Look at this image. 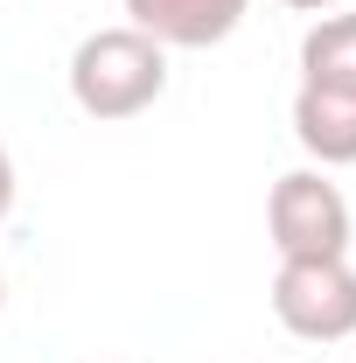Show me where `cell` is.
<instances>
[{
	"label": "cell",
	"instance_id": "obj_1",
	"mask_svg": "<svg viewBox=\"0 0 356 363\" xmlns=\"http://www.w3.org/2000/svg\"><path fill=\"white\" fill-rule=\"evenodd\" d=\"M168 91V49L140 28H91L70 49V98L84 119H140L154 98Z\"/></svg>",
	"mask_w": 356,
	"mask_h": 363
},
{
	"label": "cell",
	"instance_id": "obj_2",
	"mask_svg": "<svg viewBox=\"0 0 356 363\" xmlns=\"http://www.w3.org/2000/svg\"><path fill=\"white\" fill-rule=\"evenodd\" d=\"M266 238L279 259H350V196L328 182V168H287L266 196Z\"/></svg>",
	"mask_w": 356,
	"mask_h": 363
},
{
	"label": "cell",
	"instance_id": "obj_3",
	"mask_svg": "<svg viewBox=\"0 0 356 363\" xmlns=\"http://www.w3.org/2000/svg\"><path fill=\"white\" fill-rule=\"evenodd\" d=\"M272 321L294 342H350L356 335V266L350 259H279Z\"/></svg>",
	"mask_w": 356,
	"mask_h": 363
},
{
	"label": "cell",
	"instance_id": "obj_4",
	"mask_svg": "<svg viewBox=\"0 0 356 363\" xmlns=\"http://www.w3.org/2000/svg\"><path fill=\"white\" fill-rule=\"evenodd\" d=\"M126 28L154 35L161 49H217L245 28L252 0H119Z\"/></svg>",
	"mask_w": 356,
	"mask_h": 363
},
{
	"label": "cell",
	"instance_id": "obj_5",
	"mask_svg": "<svg viewBox=\"0 0 356 363\" xmlns=\"http://www.w3.org/2000/svg\"><path fill=\"white\" fill-rule=\"evenodd\" d=\"M294 140L308 154V168H356V98L350 91H294Z\"/></svg>",
	"mask_w": 356,
	"mask_h": 363
},
{
	"label": "cell",
	"instance_id": "obj_6",
	"mask_svg": "<svg viewBox=\"0 0 356 363\" xmlns=\"http://www.w3.org/2000/svg\"><path fill=\"white\" fill-rule=\"evenodd\" d=\"M301 84L350 91L356 98V7L350 14H314L301 35Z\"/></svg>",
	"mask_w": 356,
	"mask_h": 363
},
{
	"label": "cell",
	"instance_id": "obj_7",
	"mask_svg": "<svg viewBox=\"0 0 356 363\" xmlns=\"http://www.w3.org/2000/svg\"><path fill=\"white\" fill-rule=\"evenodd\" d=\"M14 189H21V175H14V154L0 147V224H7V210H14Z\"/></svg>",
	"mask_w": 356,
	"mask_h": 363
},
{
	"label": "cell",
	"instance_id": "obj_8",
	"mask_svg": "<svg viewBox=\"0 0 356 363\" xmlns=\"http://www.w3.org/2000/svg\"><path fill=\"white\" fill-rule=\"evenodd\" d=\"M279 7H294V14H335L343 0H279Z\"/></svg>",
	"mask_w": 356,
	"mask_h": 363
},
{
	"label": "cell",
	"instance_id": "obj_9",
	"mask_svg": "<svg viewBox=\"0 0 356 363\" xmlns=\"http://www.w3.org/2000/svg\"><path fill=\"white\" fill-rule=\"evenodd\" d=\"M0 308H7V272H0Z\"/></svg>",
	"mask_w": 356,
	"mask_h": 363
}]
</instances>
